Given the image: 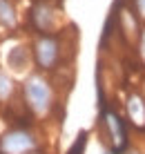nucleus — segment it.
Listing matches in <instances>:
<instances>
[{
  "mask_svg": "<svg viewBox=\"0 0 145 154\" xmlns=\"http://www.w3.org/2000/svg\"><path fill=\"white\" fill-rule=\"evenodd\" d=\"M105 154H112V152H110V150H107V152H105Z\"/></svg>",
  "mask_w": 145,
  "mask_h": 154,
  "instance_id": "obj_15",
  "label": "nucleus"
},
{
  "mask_svg": "<svg viewBox=\"0 0 145 154\" xmlns=\"http://www.w3.org/2000/svg\"><path fill=\"white\" fill-rule=\"evenodd\" d=\"M36 63L40 65V69H54L60 60V45H58L56 36H40L34 45Z\"/></svg>",
  "mask_w": 145,
  "mask_h": 154,
  "instance_id": "obj_4",
  "label": "nucleus"
},
{
  "mask_svg": "<svg viewBox=\"0 0 145 154\" xmlns=\"http://www.w3.org/2000/svg\"><path fill=\"white\" fill-rule=\"evenodd\" d=\"M125 112H127V121L132 123V127L145 130V98L138 92H132L130 96H127Z\"/></svg>",
  "mask_w": 145,
  "mask_h": 154,
  "instance_id": "obj_5",
  "label": "nucleus"
},
{
  "mask_svg": "<svg viewBox=\"0 0 145 154\" xmlns=\"http://www.w3.org/2000/svg\"><path fill=\"white\" fill-rule=\"evenodd\" d=\"M85 143H87V132H80L78 141H74V145L67 150V154H83L85 152Z\"/></svg>",
  "mask_w": 145,
  "mask_h": 154,
  "instance_id": "obj_10",
  "label": "nucleus"
},
{
  "mask_svg": "<svg viewBox=\"0 0 145 154\" xmlns=\"http://www.w3.org/2000/svg\"><path fill=\"white\" fill-rule=\"evenodd\" d=\"M100 125H103V134H105L107 145H110V152L112 154H125L127 147H130L125 121L114 109L103 107L100 109Z\"/></svg>",
  "mask_w": 145,
  "mask_h": 154,
  "instance_id": "obj_2",
  "label": "nucleus"
},
{
  "mask_svg": "<svg viewBox=\"0 0 145 154\" xmlns=\"http://www.w3.org/2000/svg\"><path fill=\"white\" fill-rule=\"evenodd\" d=\"M0 23L5 27H16V11L7 0H0Z\"/></svg>",
  "mask_w": 145,
  "mask_h": 154,
  "instance_id": "obj_8",
  "label": "nucleus"
},
{
  "mask_svg": "<svg viewBox=\"0 0 145 154\" xmlns=\"http://www.w3.org/2000/svg\"><path fill=\"white\" fill-rule=\"evenodd\" d=\"M132 9L138 14V18L145 20V0H132Z\"/></svg>",
  "mask_w": 145,
  "mask_h": 154,
  "instance_id": "obj_12",
  "label": "nucleus"
},
{
  "mask_svg": "<svg viewBox=\"0 0 145 154\" xmlns=\"http://www.w3.org/2000/svg\"><path fill=\"white\" fill-rule=\"evenodd\" d=\"M31 20H34V25L38 27V31H42V36H51L54 27H56V14H54V9L45 2H40V5L34 7Z\"/></svg>",
  "mask_w": 145,
  "mask_h": 154,
  "instance_id": "obj_6",
  "label": "nucleus"
},
{
  "mask_svg": "<svg viewBox=\"0 0 145 154\" xmlns=\"http://www.w3.org/2000/svg\"><path fill=\"white\" fill-rule=\"evenodd\" d=\"M119 27H121V31L127 36V38H136V36L141 34L138 20H136V11H134L132 7L119 5Z\"/></svg>",
  "mask_w": 145,
  "mask_h": 154,
  "instance_id": "obj_7",
  "label": "nucleus"
},
{
  "mask_svg": "<svg viewBox=\"0 0 145 154\" xmlns=\"http://www.w3.org/2000/svg\"><path fill=\"white\" fill-rule=\"evenodd\" d=\"M25 100L27 107L31 109L36 116H47L54 107V87L47 78H42L40 74H31L25 81Z\"/></svg>",
  "mask_w": 145,
  "mask_h": 154,
  "instance_id": "obj_1",
  "label": "nucleus"
},
{
  "mask_svg": "<svg viewBox=\"0 0 145 154\" xmlns=\"http://www.w3.org/2000/svg\"><path fill=\"white\" fill-rule=\"evenodd\" d=\"M14 94V83L5 72H0V100H7Z\"/></svg>",
  "mask_w": 145,
  "mask_h": 154,
  "instance_id": "obj_9",
  "label": "nucleus"
},
{
  "mask_svg": "<svg viewBox=\"0 0 145 154\" xmlns=\"http://www.w3.org/2000/svg\"><path fill=\"white\" fill-rule=\"evenodd\" d=\"M125 154H143L141 150H138V147H127V152Z\"/></svg>",
  "mask_w": 145,
  "mask_h": 154,
  "instance_id": "obj_13",
  "label": "nucleus"
},
{
  "mask_svg": "<svg viewBox=\"0 0 145 154\" xmlns=\"http://www.w3.org/2000/svg\"><path fill=\"white\" fill-rule=\"evenodd\" d=\"M31 154H42V152H31Z\"/></svg>",
  "mask_w": 145,
  "mask_h": 154,
  "instance_id": "obj_14",
  "label": "nucleus"
},
{
  "mask_svg": "<svg viewBox=\"0 0 145 154\" xmlns=\"http://www.w3.org/2000/svg\"><path fill=\"white\" fill-rule=\"evenodd\" d=\"M136 51H138L141 63L145 65V29H141V34H138V47H136Z\"/></svg>",
  "mask_w": 145,
  "mask_h": 154,
  "instance_id": "obj_11",
  "label": "nucleus"
},
{
  "mask_svg": "<svg viewBox=\"0 0 145 154\" xmlns=\"http://www.w3.org/2000/svg\"><path fill=\"white\" fill-rule=\"evenodd\" d=\"M38 152V136L29 127H11L0 139V154H31Z\"/></svg>",
  "mask_w": 145,
  "mask_h": 154,
  "instance_id": "obj_3",
  "label": "nucleus"
}]
</instances>
